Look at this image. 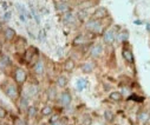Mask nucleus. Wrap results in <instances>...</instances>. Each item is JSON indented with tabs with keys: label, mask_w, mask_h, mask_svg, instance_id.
<instances>
[{
	"label": "nucleus",
	"mask_w": 150,
	"mask_h": 125,
	"mask_svg": "<svg viewBox=\"0 0 150 125\" xmlns=\"http://www.w3.org/2000/svg\"><path fill=\"white\" fill-rule=\"evenodd\" d=\"M86 28L92 32H99L100 31V23L98 19H91L86 24Z\"/></svg>",
	"instance_id": "obj_1"
},
{
	"label": "nucleus",
	"mask_w": 150,
	"mask_h": 125,
	"mask_svg": "<svg viewBox=\"0 0 150 125\" xmlns=\"http://www.w3.org/2000/svg\"><path fill=\"white\" fill-rule=\"evenodd\" d=\"M16 80L19 83V84H23V83L26 80V72L23 69L16 70Z\"/></svg>",
	"instance_id": "obj_2"
},
{
	"label": "nucleus",
	"mask_w": 150,
	"mask_h": 125,
	"mask_svg": "<svg viewBox=\"0 0 150 125\" xmlns=\"http://www.w3.org/2000/svg\"><path fill=\"white\" fill-rule=\"evenodd\" d=\"M104 41L106 44H112L115 41V32L112 30H109L104 33Z\"/></svg>",
	"instance_id": "obj_3"
},
{
	"label": "nucleus",
	"mask_w": 150,
	"mask_h": 125,
	"mask_svg": "<svg viewBox=\"0 0 150 125\" xmlns=\"http://www.w3.org/2000/svg\"><path fill=\"white\" fill-rule=\"evenodd\" d=\"M60 103L64 105V106H69L71 104V96L69 92H63L62 96H60Z\"/></svg>",
	"instance_id": "obj_4"
},
{
	"label": "nucleus",
	"mask_w": 150,
	"mask_h": 125,
	"mask_svg": "<svg viewBox=\"0 0 150 125\" xmlns=\"http://www.w3.org/2000/svg\"><path fill=\"white\" fill-rule=\"evenodd\" d=\"M102 53H103V46L102 45H95L91 49V57H93V58L99 57Z\"/></svg>",
	"instance_id": "obj_5"
},
{
	"label": "nucleus",
	"mask_w": 150,
	"mask_h": 125,
	"mask_svg": "<svg viewBox=\"0 0 150 125\" xmlns=\"http://www.w3.org/2000/svg\"><path fill=\"white\" fill-rule=\"evenodd\" d=\"M122 54H123V58H124L129 64H132V63H134V56H132V52H131L129 49H124L123 52H122Z\"/></svg>",
	"instance_id": "obj_6"
},
{
	"label": "nucleus",
	"mask_w": 150,
	"mask_h": 125,
	"mask_svg": "<svg viewBox=\"0 0 150 125\" xmlns=\"http://www.w3.org/2000/svg\"><path fill=\"white\" fill-rule=\"evenodd\" d=\"M17 88L14 85H8L7 89H6V95L10 97V98H16L17 97Z\"/></svg>",
	"instance_id": "obj_7"
},
{
	"label": "nucleus",
	"mask_w": 150,
	"mask_h": 125,
	"mask_svg": "<svg viewBox=\"0 0 150 125\" xmlns=\"http://www.w3.org/2000/svg\"><path fill=\"white\" fill-rule=\"evenodd\" d=\"M34 71L37 74H42L44 72V63L42 60H38L34 65Z\"/></svg>",
	"instance_id": "obj_8"
},
{
	"label": "nucleus",
	"mask_w": 150,
	"mask_h": 125,
	"mask_svg": "<svg viewBox=\"0 0 150 125\" xmlns=\"http://www.w3.org/2000/svg\"><path fill=\"white\" fill-rule=\"evenodd\" d=\"M105 16H106V11L104 8H98L93 13V19H100V18H104Z\"/></svg>",
	"instance_id": "obj_9"
},
{
	"label": "nucleus",
	"mask_w": 150,
	"mask_h": 125,
	"mask_svg": "<svg viewBox=\"0 0 150 125\" xmlns=\"http://www.w3.org/2000/svg\"><path fill=\"white\" fill-rule=\"evenodd\" d=\"M56 8H57L58 11H62V12H65V11L69 10L67 4H65L64 1H58V3L56 4Z\"/></svg>",
	"instance_id": "obj_10"
},
{
	"label": "nucleus",
	"mask_w": 150,
	"mask_h": 125,
	"mask_svg": "<svg viewBox=\"0 0 150 125\" xmlns=\"http://www.w3.org/2000/svg\"><path fill=\"white\" fill-rule=\"evenodd\" d=\"M109 98H110V100H114V102H120V100L122 99V95H121L120 92H112V93H110Z\"/></svg>",
	"instance_id": "obj_11"
},
{
	"label": "nucleus",
	"mask_w": 150,
	"mask_h": 125,
	"mask_svg": "<svg viewBox=\"0 0 150 125\" xmlns=\"http://www.w3.org/2000/svg\"><path fill=\"white\" fill-rule=\"evenodd\" d=\"M14 34H16V32H14L12 28H7V30L5 31V38H6L7 40L13 39V38H14Z\"/></svg>",
	"instance_id": "obj_12"
},
{
	"label": "nucleus",
	"mask_w": 150,
	"mask_h": 125,
	"mask_svg": "<svg viewBox=\"0 0 150 125\" xmlns=\"http://www.w3.org/2000/svg\"><path fill=\"white\" fill-rule=\"evenodd\" d=\"M57 84H58L59 88H64V86L67 85V79L65 77H59L58 80H57Z\"/></svg>",
	"instance_id": "obj_13"
},
{
	"label": "nucleus",
	"mask_w": 150,
	"mask_h": 125,
	"mask_svg": "<svg viewBox=\"0 0 150 125\" xmlns=\"http://www.w3.org/2000/svg\"><path fill=\"white\" fill-rule=\"evenodd\" d=\"M149 117H150V114H149L148 112H141V113L138 114V119H139L142 123H145V121H148Z\"/></svg>",
	"instance_id": "obj_14"
},
{
	"label": "nucleus",
	"mask_w": 150,
	"mask_h": 125,
	"mask_svg": "<svg viewBox=\"0 0 150 125\" xmlns=\"http://www.w3.org/2000/svg\"><path fill=\"white\" fill-rule=\"evenodd\" d=\"M8 64H10V58L6 57V56L1 57V59H0V66H1V67H5V66H7Z\"/></svg>",
	"instance_id": "obj_15"
},
{
	"label": "nucleus",
	"mask_w": 150,
	"mask_h": 125,
	"mask_svg": "<svg viewBox=\"0 0 150 125\" xmlns=\"http://www.w3.org/2000/svg\"><path fill=\"white\" fill-rule=\"evenodd\" d=\"M82 69H83L84 72H91L92 69H93V65H92L91 63H85V64L82 66Z\"/></svg>",
	"instance_id": "obj_16"
},
{
	"label": "nucleus",
	"mask_w": 150,
	"mask_h": 125,
	"mask_svg": "<svg viewBox=\"0 0 150 125\" xmlns=\"http://www.w3.org/2000/svg\"><path fill=\"white\" fill-rule=\"evenodd\" d=\"M77 86H78L79 90H83L84 88H86V80H84V79H79V80L77 81Z\"/></svg>",
	"instance_id": "obj_17"
},
{
	"label": "nucleus",
	"mask_w": 150,
	"mask_h": 125,
	"mask_svg": "<svg viewBox=\"0 0 150 125\" xmlns=\"http://www.w3.org/2000/svg\"><path fill=\"white\" fill-rule=\"evenodd\" d=\"M27 93H28V96H34V95L37 93V88H35V86L28 88V89H27Z\"/></svg>",
	"instance_id": "obj_18"
},
{
	"label": "nucleus",
	"mask_w": 150,
	"mask_h": 125,
	"mask_svg": "<svg viewBox=\"0 0 150 125\" xmlns=\"http://www.w3.org/2000/svg\"><path fill=\"white\" fill-rule=\"evenodd\" d=\"M42 112H43V114H44V116H49V114H51V113H52V109H51L50 106H45V107L43 109V111H42Z\"/></svg>",
	"instance_id": "obj_19"
},
{
	"label": "nucleus",
	"mask_w": 150,
	"mask_h": 125,
	"mask_svg": "<svg viewBox=\"0 0 150 125\" xmlns=\"http://www.w3.org/2000/svg\"><path fill=\"white\" fill-rule=\"evenodd\" d=\"M73 66H74V64H73L71 60H67V61H66V64H65L66 70H72V69H73Z\"/></svg>",
	"instance_id": "obj_20"
},
{
	"label": "nucleus",
	"mask_w": 150,
	"mask_h": 125,
	"mask_svg": "<svg viewBox=\"0 0 150 125\" xmlns=\"http://www.w3.org/2000/svg\"><path fill=\"white\" fill-rule=\"evenodd\" d=\"M86 17H88V13H86L85 11H81V12H79V19H81V20H84Z\"/></svg>",
	"instance_id": "obj_21"
},
{
	"label": "nucleus",
	"mask_w": 150,
	"mask_h": 125,
	"mask_svg": "<svg viewBox=\"0 0 150 125\" xmlns=\"http://www.w3.org/2000/svg\"><path fill=\"white\" fill-rule=\"evenodd\" d=\"M34 113H35V107L34 106H31L30 109H28V116H34Z\"/></svg>",
	"instance_id": "obj_22"
},
{
	"label": "nucleus",
	"mask_w": 150,
	"mask_h": 125,
	"mask_svg": "<svg viewBox=\"0 0 150 125\" xmlns=\"http://www.w3.org/2000/svg\"><path fill=\"white\" fill-rule=\"evenodd\" d=\"M21 106H23V107H25V109H28L27 99H25V98H23V99H21Z\"/></svg>",
	"instance_id": "obj_23"
},
{
	"label": "nucleus",
	"mask_w": 150,
	"mask_h": 125,
	"mask_svg": "<svg viewBox=\"0 0 150 125\" xmlns=\"http://www.w3.org/2000/svg\"><path fill=\"white\" fill-rule=\"evenodd\" d=\"M105 117L108 118V120H111V119H112V114H111L109 111H106V112H105Z\"/></svg>",
	"instance_id": "obj_24"
},
{
	"label": "nucleus",
	"mask_w": 150,
	"mask_h": 125,
	"mask_svg": "<svg viewBox=\"0 0 150 125\" xmlns=\"http://www.w3.org/2000/svg\"><path fill=\"white\" fill-rule=\"evenodd\" d=\"M5 114H6V112H5V110L3 109V107H0V117H5Z\"/></svg>",
	"instance_id": "obj_25"
},
{
	"label": "nucleus",
	"mask_w": 150,
	"mask_h": 125,
	"mask_svg": "<svg viewBox=\"0 0 150 125\" xmlns=\"http://www.w3.org/2000/svg\"><path fill=\"white\" fill-rule=\"evenodd\" d=\"M64 19H65L66 21L71 20V14H70V13H66V14H65V17H64Z\"/></svg>",
	"instance_id": "obj_26"
},
{
	"label": "nucleus",
	"mask_w": 150,
	"mask_h": 125,
	"mask_svg": "<svg viewBox=\"0 0 150 125\" xmlns=\"http://www.w3.org/2000/svg\"><path fill=\"white\" fill-rule=\"evenodd\" d=\"M128 38V34L127 33H122V35H121V40H125Z\"/></svg>",
	"instance_id": "obj_27"
},
{
	"label": "nucleus",
	"mask_w": 150,
	"mask_h": 125,
	"mask_svg": "<svg viewBox=\"0 0 150 125\" xmlns=\"http://www.w3.org/2000/svg\"><path fill=\"white\" fill-rule=\"evenodd\" d=\"M5 19H11V13H6L5 14Z\"/></svg>",
	"instance_id": "obj_28"
},
{
	"label": "nucleus",
	"mask_w": 150,
	"mask_h": 125,
	"mask_svg": "<svg viewBox=\"0 0 150 125\" xmlns=\"http://www.w3.org/2000/svg\"><path fill=\"white\" fill-rule=\"evenodd\" d=\"M62 1H64V0H62Z\"/></svg>",
	"instance_id": "obj_29"
}]
</instances>
